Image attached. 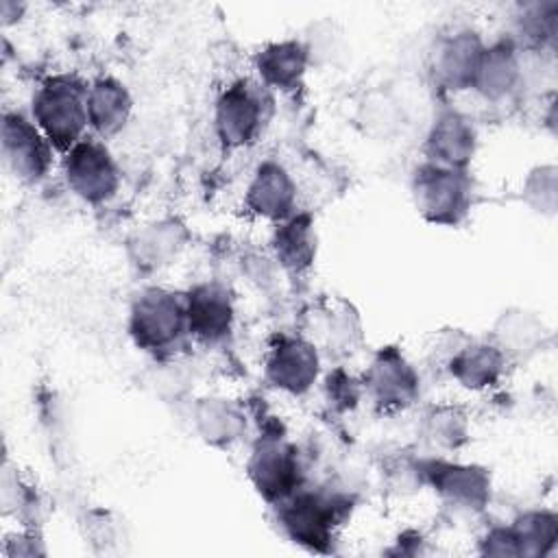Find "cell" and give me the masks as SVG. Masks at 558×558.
<instances>
[{
  "label": "cell",
  "instance_id": "1",
  "mask_svg": "<svg viewBox=\"0 0 558 558\" xmlns=\"http://www.w3.org/2000/svg\"><path fill=\"white\" fill-rule=\"evenodd\" d=\"M33 116L50 144L72 148L87 124V89L68 76L48 78L35 94Z\"/></svg>",
  "mask_w": 558,
  "mask_h": 558
},
{
  "label": "cell",
  "instance_id": "2",
  "mask_svg": "<svg viewBox=\"0 0 558 558\" xmlns=\"http://www.w3.org/2000/svg\"><path fill=\"white\" fill-rule=\"evenodd\" d=\"M65 177L70 187L89 203L107 201L118 187V168L98 142H78L70 148Z\"/></svg>",
  "mask_w": 558,
  "mask_h": 558
},
{
  "label": "cell",
  "instance_id": "3",
  "mask_svg": "<svg viewBox=\"0 0 558 558\" xmlns=\"http://www.w3.org/2000/svg\"><path fill=\"white\" fill-rule=\"evenodd\" d=\"M185 323V307L172 294L150 290L135 303L131 329L137 344L146 349H161L179 338Z\"/></svg>",
  "mask_w": 558,
  "mask_h": 558
},
{
  "label": "cell",
  "instance_id": "4",
  "mask_svg": "<svg viewBox=\"0 0 558 558\" xmlns=\"http://www.w3.org/2000/svg\"><path fill=\"white\" fill-rule=\"evenodd\" d=\"M46 135L33 126L20 113H7L2 126V146L9 168L17 179L33 183L39 181L50 163V150L46 144Z\"/></svg>",
  "mask_w": 558,
  "mask_h": 558
},
{
  "label": "cell",
  "instance_id": "5",
  "mask_svg": "<svg viewBox=\"0 0 558 558\" xmlns=\"http://www.w3.org/2000/svg\"><path fill=\"white\" fill-rule=\"evenodd\" d=\"M414 194L418 209L438 222H453L456 216L464 209L466 201V190L460 174L453 168L438 163L418 170Z\"/></svg>",
  "mask_w": 558,
  "mask_h": 558
},
{
  "label": "cell",
  "instance_id": "6",
  "mask_svg": "<svg viewBox=\"0 0 558 558\" xmlns=\"http://www.w3.org/2000/svg\"><path fill=\"white\" fill-rule=\"evenodd\" d=\"M262 124V100L246 85H231L218 100L216 126L218 135L229 146L246 144Z\"/></svg>",
  "mask_w": 558,
  "mask_h": 558
},
{
  "label": "cell",
  "instance_id": "7",
  "mask_svg": "<svg viewBox=\"0 0 558 558\" xmlns=\"http://www.w3.org/2000/svg\"><path fill=\"white\" fill-rule=\"evenodd\" d=\"M333 519L331 501L310 493L292 497L281 510V521L288 534L312 549H320L329 541Z\"/></svg>",
  "mask_w": 558,
  "mask_h": 558
},
{
  "label": "cell",
  "instance_id": "8",
  "mask_svg": "<svg viewBox=\"0 0 558 558\" xmlns=\"http://www.w3.org/2000/svg\"><path fill=\"white\" fill-rule=\"evenodd\" d=\"M251 475L255 486L268 499L290 495L299 484V464L294 451L277 440L264 442L251 460Z\"/></svg>",
  "mask_w": 558,
  "mask_h": 558
},
{
  "label": "cell",
  "instance_id": "9",
  "mask_svg": "<svg viewBox=\"0 0 558 558\" xmlns=\"http://www.w3.org/2000/svg\"><path fill=\"white\" fill-rule=\"evenodd\" d=\"M318 357L316 351L303 340H283L279 342L268 360V377L275 386L303 392L316 379Z\"/></svg>",
  "mask_w": 558,
  "mask_h": 558
},
{
  "label": "cell",
  "instance_id": "10",
  "mask_svg": "<svg viewBox=\"0 0 558 558\" xmlns=\"http://www.w3.org/2000/svg\"><path fill=\"white\" fill-rule=\"evenodd\" d=\"M187 329L205 340L222 338L231 327V303L225 290L216 286H201L187 299Z\"/></svg>",
  "mask_w": 558,
  "mask_h": 558
},
{
  "label": "cell",
  "instance_id": "11",
  "mask_svg": "<svg viewBox=\"0 0 558 558\" xmlns=\"http://www.w3.org/2000/svg\"><path fill=\"white\" fill-rule=\"evenodd\" d=\"M292 203H294L292 179L277 163H264L248 187L251 209L266 218H283L290 214Z\"/></svg>",
  "mask_w": 558,
  "mask_h": 558
},
{
  "label": "cell",
  "instance_id": "12",
  "mask_svg": "<svg viewBox=\"0 0 558 558\" xmlns=\"http://www.w3.org/2000/svg\"><path fill=\"white\" fill-rule=\"evenodd\" d=\"M131 100L126 89L113 78L96 81L87 92V122L102 135L120 131L129 118Z\"/></svg>",
  "mask_w": 558,
  "mask_h": 558
},
{
  "label": "cell",
  "instance_id": "13",
  "mask_svg": "<svg viewBox=\"0 0 558 558\" xmlns=\"http://www.w3.org/2000/svg\"><path fill=\"white\" fill-rule=\"evenodd\" d=\"M473 144H475V133L471 124L456 113L442 116L434 124L429 135V150L438 161V166L453 168V170L464 166L471 159Z\"/></svg>",
  "mask_w": 558,
  "mask_h": 558
},
{
  "label": "cell",
  "instance_id": "14",
  "mask_svg": "<svg viewBox=\"0 0 558 558\" xmlns=\"http://www.w3.org/2000/svg\"><path fill=\"white\" fill-rule=\"evenodd\" d=\"M482 52L484 50H482L480 41L469 33H462V35L449 39L445 44L440 61H438L440 76L453 87L473 85Z\"/></svg>",
  "mask_w": 558,
  "mask_h": 558
},
{
  "label": "cell",
  "instance_id": "15",
  "mask_svg": "<svg viewBox=\"0 0 558 558\" xmlns=\"http://www.w3.org/2000/svg\"><path fill=\"white\" fill-rule=\"evenodd\" d=\"M259 74L275 87H292L305 70V52L294 41L272 44L257 57Z\"/></svg>",
  "mask_w": 558,
  "mask_h": 558
},
{
  "label": "cell",
  "instance_id": "16",
  "mask_svg": "<svg viewBox=\"0 0 558 558\" xmlns=\"http://www.w3.org/2000/svg\"><path fill=\"white\" fill-rule=\"evenodd\" d=\"M517 81V61L510 48L497 46L482 52L473 85L486 96L506 94Z\"/></svg>",
  "mask_w": 558,
  "mask_h": 558
},
{
  "label": "cell",
  "instance_id": "17",
  "mask_svg": "<svg viewBox=\"0 0 558 558\" xmlns=\"http://www.w3.org/2000/svg\"><path fill=\"white\" fill-rule=\"evenodd\" d=\"M499 355L490 347H469L453 362L451 373L471 388H480L493 384L499 375Z\"/></svg>",
  "mask_w": 558,
  "mask_h": 558
},
{
  "label": "cell",
  "instance_id": "18",
  "mask_svg": "<svg viewBox=\"0 0 558 558\" xmlns=\"http://www.w3.org/2000/svg\"><path fill=\"white\" fill-rule=\"evenodd\" d=\"M277 255L290 268H303L314 255V235L307 218H292L277 231Z\"/></svg>",
  "mask_w": 558,
  "mask_h": 558
},
{
  "label": "cell",
  "instance_id": "19",
  "mask_svg": "<svg viewBox=\"0 0 558 558\" xmlns=\"http://www.w3.org/2000/svg\"><path fill=\"white\" fill-rule=\"evenodd\" d=\"M508 532L514 554H543L556 541V519L551 514H527Z\"/></svg>",
  "mask_w": 558,
  "mask_h": 558
},
{
  "label": "cell",
  "instance_id": "20",
  "mask_svg": "<svg viewBox=\"0 0 558 558\" xmlns=\"http://www.w3.org/2000/svg\"><path fill=\"white\" fill-rule=\"evenodd\" d=\"M373 386H375L379 399L401 401L412 392L414 379H412L410 371L399 360L386 357L381 364L375 366Z\"/></svg>",
  "mask_w": 558,
  "mask_h": 558
},
{
  "label": "cell",
  "instance_id": "21",
  "mask_svg": "<svg viewBox=\"0 0 558 558\" xmlns=\"http://www.w3.org/2000/svg\"><path fill=\"white\" fill-rule=\"evenodd\" d=\"M438 484L449 495L466 501L477 499L486 488L484 477L480 473H475L473 469H458V466H449L447 471H442Z\"/></svg>",
  "mask_w": 558,
  "mask_h": 558
}]
</instances>
